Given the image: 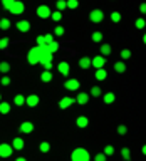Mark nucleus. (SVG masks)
Instances as JSON below:
<instances>
[{
  "label": "nucleus",
  "instance_id": "obj_1",
  "mask_svg": "<svg viewBox=\"0 0 146 161\" xmlns=\"http://www.w3.org/2000/svg\"><path fill=\"white\" fill-rule=\"evenodd\" d=\"M2 7L7 8L8 12L14 14V15H20V14H24V10H25V3L19 2V0H3Z\"/></svg>",
  "mask_w": 146,
  "mask_h": 161
},
{
  "label": "nucleus",
  "instance_id": "obj_2",
  "mask_svg": "<svg viewBox=\"0 0 146 161\" xmlns=\"http://www.w3.org/2000/svg\"><path fill=\"white\" fill-rule=\"evenodd\" d=\"M70 161H91V153L86 148H76L70 153Z\"/></svg>",
  "mask_w": 146,
  "mask_h": 161
},
{
  "label": "nucleus",
  "instance_id": "obj_3",
  "mask_svg": "<svg viewBox=\"0 0 146 161\" xmlns=\"http://www.w3.org/2000/svg\"><path fill=\"white\" fill-rule=\"evenodd\" d=\"M39 59H40V47H32L27 52V62L30 65H35V64H39Z\"/></svg>",
  "mask_w": 146,
  "mask_h": 161
},
{
  "label": "nucleus",
  "instance_id": "obj_4",
  "mask_svg": "<svg viewBox=\"0 0 146 161\" xmlns=\"http://www.w3.org/2000/svg\"><path fill=\"white\" fill-rule=\"evenodd\" d=\"M89 20L93 24H99V22H103L104 20V12L101 8H93L89 12Z\"/></svg>",
  "mask_w": 146,
  "mask_h": 161
},
{
  "label": "nucleus",
  "instance_id": "obj_5",
  "mask_svg": "<svg viewBox=\"0 0 146 161\" xmlns=\"http://www.w3.org/2000/svg\"><path fill=\"white\" fill-rule=\"evenodd\" d=\"M52 59H54V55L50 54V52H47L45 45H44V47H40V59H39V64H42V65H45V64H52Z\"/></svg>",
  "mask_w": 146,
  "mask_h": 161
},
{
  "label": "nucleus",
  "instance_id": "obj_6",
  "mask_svg": "<svg viewBox=\"0 0 146 161\" xmlns=\"http://www.w3.org/2000/svg\"><path fill=\"white\" fill-rule=\"evenodd\" d=\"M35 12H37V17H39V19H50L52 10H50L49 5H39Z\"/></svg>",
  "mask_w": 146,
  "mask_h": 161
},
{
  "label": "nucleus",
  "instance_id": "obj_7",
  "mask_svg": "<svg viewBox=\"0 0 146 161\" xmlns=\"http://www.w3.org/2000/svg\"><path fill=\"white\" fill-rule=\"evenodd\" d=\"M14 154V149L8 143H2L0 144V158H10Z\"/></svg>",
  "mask_w": 146,
  "mask_h": 161
},
{
  "label": "nucleus",
  "instance_id": "obj_8",
  "mask_svg": "<svg viewBox=\"0 0 146 161\" xmlns=\"http://www.w3.org/2000/svg\"><path fill=\"white\" fill-rule=\"evenodd\" d=\"M34 129H35V126H34V123H30V121H24V123H20V126H19V131L22 134H30Z\"/></svg>",
  "mask_w": 146,
  "mask_h": 161
},
{
  "label": "nucleus",
  "instance_id": "obj_9",
  "mask_svg": "<svg viewBox=\"0 0 146 161\" xmlns=\"http://www.w3.org/2000/svg\"><path fill=\"white\" fill-rule=\"evenodd\" d=\"M91 65L98 70V69H104V65H106V59L104 57H101V55H96L94 59H91Z\"/></svg>",
  "mask_w": 146,
  "mask_h": 161
},
{
  "label": "nucleus",
  "instance_id": "obj_10",
  "mask_svg": "<svg viewBox=\"0 0 146 161\" xmlns=\"http://www.w3.org/2000/svg\"><path fill=\"white\" fill-rule=\"evenodd\" d=\"M64 87L65 89H67V91H77L79 87H81V82H79V80L77 79H67V80H65V82H64Z\"/></svg>",
  "mask_w": 146,
  "mask_h": 161
},
{
  "label": "nucleus",
  "instance_id": "obj_11",
  "mask_svg": "<svg viewBox=\"0 0 146 161\" xmlns=\"http://www.w3.org/2000/svg\"><path fill=\"white\" fill-rule=\"evenodd\" d=\"M40 103V97L37 94H30V96H25V104L29 106V108H35V106H39Z\"/></svg>",
  "mask_w": 146,
  "mask_h": 161
},
{
  "label": "nucleus",
  "instance_id": "obj_12",
  "mask_svg": "<svg viewBox=\"0 0 146 161\" xmlns=\"http://www.w3.org/2000/svg\"><path fill=\"white\" fill-rule=\"evenodd\" d=\"M76 103V99L74 97H70V96H65V97H62L59 101V108L60 109H67V108H70Z\"/></svg>",
  "mask_w": 146,
  "mask_h": 161
},
{
  "label": "nucleus",
  "instance_id": "obj_13",
  "mask_svg": "<svg viewBox=\"0 0 146 161\" xmlns=\"http://www.w3.org/2000/svg\"><path fill=\"white\" fill-rule=\"evenodd\" d=\"M10 146H12L14 151H15V149H17V151H22V149L25 148V141L20 138V136H17V138L12 139V144H10Z\"/></svg>",
  "mask_w": 146,
  "mask_h": 161
},
{
  "label": "nucleus",
  "instance_id": "obj_14",
  "mask_svg": "<svg viewBox=\"0 0 146 161\" xmlns=\"http://www.w3.org/2000/svg\"><path fill=\"white\" fill-rule=\"evenodd\" d=\"M57 69H59V72L62 74L64 77H67L69 72H70V65H69V62H65V60H62V62L57 64Z\"/></svg>",
  "mask_w": 146,
  "mask_h": 161
},
{
  "label": "nucleus",
  "instance_id": "obj_15",
  "mask_svg": "<svg viewBox=\"0 0 146 161\" xmlns=\"http://www.w3.org/2000/svg\"><path fill=\"white\" fill-rule=\"evenodd\" d=\"M76 126L81 128V129L87 128V126H89V118H87V116H77V118H76Z\"/></svg>",
  "mask_w": 146,
  "mask_h": 161
},
{
  "label": "nucleus",
  "instance_id": "obj_16",
  "mask_svg": "<svg viewBox=\"0 0 146 161\" xmlns=\"http://www.w3.org/2000/svg\"><path fill=\"white\" fill-rule=\"evenodd\" d=\"M74 99H76V103H77V104L84 106V104H87V103H89V99H91V97H89V94H87V92H79Z\"/></svg>",
  "mask_w": 146,
  "mask_h": 161
},
{
  "label": "nucleus",
  "instance_id": "obj_17",
  "mask_svg": "<svg viewBox=\"0 0 146 161\" xmlns=\"http://www.w3.org/2000/svg\"><path fill=\"white\" fill-rule=\"evenodd\" d=\"M17 30H19V32H22V34L29 32V30H30V22H29V20H19V22H17Z\"/></svg>",
  "mask_w": 146,
  "mask_h": 161
},
{
  "label": "nucleus",
  "instance_id": "obj_18",
  "mask_svg": "<svg viewBox=\"0 0 146 161\" xmlns=\"http://www.w3.org/2000/svg\"><path fill=\"white\" fill-rule=\"evenodd\" d=\"M101 57H108V55H111V52H113V47H111L109 44H101Z\"/></svg>",
  "mask_w": 146,
  "mask_h": 161
},
{
  "label": "nucleus",
  "instance_id": "obj_19",
  "mask_svg": "<svg viewBox=\"0 0 146 161\" xmlns=\"http://www.w3.org/2000/svg\"><path fill=\"white\" fill-rule=\"evenodd\" d=\"M87 94H89V97H101V96H103V91H101L99 86H93Z\"/></svg>",
  "mask_w": 146,
  "mask_h": 161
},
{
  "label": "nucleus",
  "instance_id": "obj_20",
  "mask_svg": "<svg viewBox=\"0 0 146 161\" xmlns=\"http://www.w3.org/2000/svg\"><path fill=\"white\" fill-rule=\"evenodd\" d=\"M126 69H128V67H126V62H123V60H118V62L114 64V70L118 74H124Z\"/></svg>",
  "mask_w": 146,
  "mask_h": 161
},
{
  "label": "nucleus",
  "instance_id": "obj_21",
  "mask_svg": "<svg viewBox=\"0 0 146 161\" xmlns=\"http://www.w3.org/2000/svg\"><path fill=\"white\" fill-rule=\"evenodd\" d=\"M103 101H104V104H113L116 101V94L114 92H106V94H103Z\"/></svg>",
  "mask_w": 146,
  "mask_h": 161
},
{
  "label": "nucleus",
  "instance_id": "obj_22",
  "mask_svg": "<svg viewBox=\"0 0 146 161\" xmlns=\"http://www.w3.org/2000/svg\"><path fill=\"white\" fill-rule=\"evenodd\" d=\"M52 79H54L52 70H44V72L40 74V80H42V82H50Z\"/></svg>",
  "mask_w": 146,
  "mask_h": 161
},
{
  "label": "nucleus",
  "instance_id": "obj_23",
  "mask_svg": "<svg viewBox=\"0 0 146 161\" xmlns=\"http://www.w3.org/2000/svg\"><path fill=\"white\" fill-rule=\"evenodd\" d=\"M45 49H47V52H50V54H54V52H57V50L60 49V45H59V42H50V44H47L45 45Z\"/></svg>",
  "mask_w": 146,
  "mask_h": 161
},
{
  "label": "nucleus",
  "instance_id": "obj_24",
  "mask_svg": "<svg viewBox=\"0 0 146 161\" xmlns=\"http://www.w3.org/2000/svg\"><path fill=\"white\" fill-rule=\"evenodd\" d=\"M79 67L81 69H89L91 67V59L86 57V55H84V57H81L79 59Z\"/></svg>",
  "mask_w": 146,
  "mask_h": 161
},
{
  "label": "nucleus",
  "instance_id": "obj_25",
  "mask_svg": "<svg viewBox=\"0 0 146 161\" xmlns=\"http://www.w3.org/2000/svg\"><path fill=\"white\" fill-rule=\"evenodd\" d=\"M91 39H93V42H103V39H104V34L103 32H99V30H96V32L91 34Z\"/></svg>",
  "mask_w": 146,
  "mask_h": 161
},
{
  "label": "nucleus",
  "instance_id": "obj_26",
  "mask_svg": "<svg viewBox=\"0 0 146 161\" xmlns=\"http://www.w3.org/2000/svg\"><path fill=\"white\" fill-rule=\"evenodd\" d=\"M94 77L98 80H104L106 77H108V70H106V69H98V70H96V74H94Z\"/></svg>",
  "mask_w": 146,
  "mask_h": 161
},
{
  "label": "nucleus",
  "instance_id": "obj_27",
  "mask_svg": "<svg viewBox=\"0 0 146 161\" xmlns=\"http://www.w3.org/2000/svg\"><path fill=\"white\" fill-rule=\"evenodd\" d=\"M10 27H12V22H10V19H7V17L0 19V29H2V30H8Z\"/></svg>",
  "mask_w": 146,
  "mask_h": 161
},
{
  "label": "nucleus",
  "instance_id": "obj_28",
  "mask_svg": "<svg viewBox=\"0 0 146 161\" xmlns=\"http://www.w3.org/2000/svg\"><path fill=\"white\" fill-rule=\"evenodd\" d=\"M14 104L15 106H25V96H22V94H17V96H14Z\"/></svg>",
  "mask_w": 146,
  "mask_h": 161
},
{
  "label": "nucleus",
  "instance_id": "obj_29",
  "mask_svg": "<svg viewBox=\"0 0 146 161\" xmlns=\"http://www.w3.org/2000/svg\"><path fill=\"white\" fill-rule=\"evenodd\" d=\"M8 113H10V103L2 101L0 103V114H8Z\"/></svg>",
  "mask_w": 146,
  "mask_h": 161
},
{
  "label": "nucleus",
  "instance_id": "obj_30",
  "mask_svg": "<svg viewBox=\"0 0 146 161\" xmlns=\"http://www.w3.org/2000/svg\"><path fill=\"white\" fill-rule=\"evenodd\" d=\"M39 151H40V153H49V151H50V143H49V141H42V143H40L39 144Z\"/></svg>",
  "mask_w": 146,
  "mask_h": 161
},
{
  "label": "nucleus",
  "instance_id": "obj_31",
  "mask_svg": "<svg viewBox=\"0 0 146 161\" xmlns=\"http://www.w3.org/2000/svg\"><path fill=\"white\" fill-rule=\"evenodd\" d=\"M0 72H2V75H7L10 72V64L8 62H0Z\"/></svg>",
  "mask_w": 146,
  "mask_h": 161
},
{
  "label": "nucleus",
  "instance_id": "obj_32",
  "mask_svg": "<svg viewBox=\"0 0 146 161\" xmlns=\"http://www.w3.org/2000/svg\"><path fill=\"white\" fill-rule=\"evenodd\" d=\"M121 158H123L124 161H131V151H129V148H124L121 149Z\"/></svg>",
  "mask_w": 146,
  "mask_h": 161
},
{
  "label": "nucleus",
  "instance_id": "obj_33",
  "mask_svg": "<svg viewBox=\"0 0 146 161\" xmlns=\"http://www.w3.org/2000/svg\"><path fill=\"white\" fill-rule=\"evenodd\" d=\"M103 154L106 156V158H108V156H113V154H114V146H113V144H106Z\"/></svg>",
  "mask_w": 146,
  "mask_h": 161
},
{
  "label": "nucleus",
  "instance_id": "obj_34",
  "mask_svg": "<svg viewBox=\"0 0 146 161\" xmlns=\"http://www.w3.org/2000/svg\"><path fill=\"white\" fill-rule=\"evenodd\" d=\"M119 57H121V60H123V62H124V60H128V59H131V50H129V49H123V50L119 52Z\"/></svg>",
  "mask_w": 146,
  "mask_h": 161
},
{
  "label": "nucleus",
  "instance_id": "obj_35",
  "mask_svg": "<svg viewBox=\"0 0 146 161\" xmlns=\"http://www.w3.org/2000/svg\"><path fill=\"white\" fill-rule=\"evenodd\" d=\"M64 34H65V29L62 27V25H57V27L54 29V34L52 35H54V37H62Z\"/></svg>",
  "mask_w": 146,
  "mask_h": 161
},
{
  "label": "nucleus",
  "instance_id": "obj_36",
  "mask_svg": "<svg viewBox=\"0 0 146 161\" xmlns=\"http://www.w3.org/2000/svg\"><path fill=\"white\" fill-rule=\"evenodd\" d=\"M65 7L70 8V10H76L79 7V2L77 0H65Z\"/></svg>",
  "mask_w": 146,
  "mask_h": 161
},
{
  "label": "nucleus",
  "instance_id": "obj_37",
  "mask_svg": "<svg viewBox=\"0 0 146 161\" xmlns=\"http://www.w3.org/2000/svg\"><path fill=\"white\" fill-rule=\"evenodd\" d=\"M65 8H67L65 7V0H57V2H55V10H57V12H62Z\"/></svg>",
  "mask_w": 146,
  "mask_h": 161
},
{
  "label": "nucleus",
  "instance_id": "obj_38",
  "mask_svg": "<svg viewBox=\"0 0 146 161\" xmlns=\"http://www.w3.org/2000/svg\"><path fill=\"white\" fill-rule=\"evenodd\" d=\"M50 19H52L54 22H60V20H62V12H57V10H55V12L50 14Z\"/></svg>",
  "mask_w": 146,
  "mask_h": 161
},
{
  "label": "nucleus",
  "instance_id": "obj_39",
  "mask_svg": "<svg viewBox=\"0 0 146 161\" xmlns=\"http://www.w3.org/2000/svg\"><path fill=\"white\" fill-rule=\"evenodd\" d=\"M111 20H113L114 24L121 22V14L118 12V10H114V12H111Z\"/></svg>",
  "mask_w": 146,
  "mask_h": 161
},
{
  "label": "nucleus",
  "instance_id": "obj_40",
  "mask_svg": "<svg viewBox=\"0 0 146 161\" xmlns=\"http://www.w3.org/2000/svg\"><path fill=\"white\" fill-rule=\"evenodd\" d=\"M134 25H136V29L143 30V29L146 27V20H144V19H136V22H134Z\"/></svg>",
  "mask_w": 146,
  "mask_h": 161
},
{
  "label": "nucleus",
  "instance_id": "obj_41",
  "mask_svg": "<svg viewBox=\"0 0 146 161\" xmlns=\"http://www.w3.org/2000/svg\"><path fill=\"white\" fill-rule=\"evenodd\" d=\"M8 44H10V39H8V37H3V39H0V50L7 49V47H8Z\"/></svg>",
  "mask_w": 146,
  "mask_h": 161
},
{
  "label": "nucleus",
  "instance_id": "obj_42",
  "mask_svg": "<svg viewBox=\"0 0 146 161\" xmlns=\"http://www.w3.org/2000/svg\"><path fill=\"white\" fill-rule=\"evenodd\" d=\"M126 133H128V126L119 124V126H118V134H119V136H124Z\"/></svg>",
  "mask_w": 146,
  "mask_h": 161
},
{
  "label": "nucleus",
  "instance_id": "obj_43",
  "mask_svg": "<svg viewBox=\"0 0 146 161\" xmlns=\"http://www.w3.org/2000/svg\"><path fill=\"white\" fill-rule=\"evenodd\" d=\"M10 82H12V79H10L8 75H2V79H0V84H2V86H10Z\"/></svg>",
  "mask_w": 146,
  "mask_h": 161
},
{
  "label": "nucleus",
  "instance_id": "obj_44",
  "mask_svg": "<svg viewBox=\"0 0 146 161\" xmlns=\"http://www.w3.org/2000/svg\"><path fill=\"white\" fill-rule=\"evenodd\" d=\"M44 42H45V45L50 44V42H54V35L52 34H44Z\"/></svg>",
  "mask_w": 146,
  "mask_h": 161
},
{
  "label": "nucleus",
  "instance_id": "obj_45",
  "mask_svg": "<svg viewBox=\"0 0 146 161\" xmlns=\"http://www.w3.org/2000/svg\"><path fill=\"white\" fill-rule=\"evenodd\" d=\"M35 42H37V47H44V45H45L44 35H37V37H35Z\"/></svg>",
  "mask_w": 146,
  "mask_h": 161
},
{
  "label": "nucleus",
  "instance_id": "obj_46",
  "mask_svg": "<svg viewBox=\"0 0 146 161\" xmlns=\"http://www.w3.org/2000/svg\"><path fill=\"white\" fill-rule=\"evenodd\" d=\"M94 161H106V156L103 153H98V154L94 156Z\"/></svg>",
  "mask_w": 146,
  "mask_h": 161
},
{
  "label": "nucleus",
  "instance_id": "obj_47",
  "mask_svg": "<svg viewBox=\"0 0 146 161\" xmlns=\"http://www.w3.org/2000/svg\"><path fill=\"white\" fill-rule=\"evenodd\" d=\"M139 12L141 14H146V3H141L139 5Z\"/></svg>",
  "mask_w": 146,
  "mask_h": 161
},
{
  "label": "nucleus",
  "instance_id": "obj_48",
  "mask_svg": "<svg viewBox=\"0 0 146 161\" xmlns=\"http://www.w3.org/2000/svg\"><path fill=\"white\" fill-rule=\"evenodd\" d=\"M15 161H27V158H24V156H19V158L15 159Z\"/></svg>",
  "mask_w": 146,
  "mask_h": 161
},
{
  "label": "nucleus",
  "instance_id": "obj_49",
  "mask_svg": "<svg viewBox=\"0 0 146 161\" xmlns=\"http://www.w3.org/2000/svg\"><path fill=\"white\" fill-rule=\"evenodd\" d=\"M0 103H2V94H0Z\"/></svg>",
  "mask_w": 146,
  "mask_h": 161
}]
</instances>
